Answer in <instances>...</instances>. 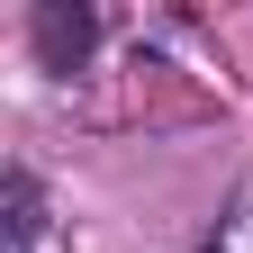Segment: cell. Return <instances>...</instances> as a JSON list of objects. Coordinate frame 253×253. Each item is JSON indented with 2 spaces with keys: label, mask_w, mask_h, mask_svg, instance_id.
Returning a JSON list of instances; mask_svg holds the SVG:
<instances>
[{
  "label": "cell",
  "mask_w": 253,
  "mask_h": 253,
  "mask_svg": "<svg viewBox=\"0 0 253 253\" xmlns=\"http://www.w3.org/2000/svg\"><path fill=\"white\" fill-rule=\"evenodd\" d=\"M90 37H100V18L73 9V0H45V9H37V54L54 63V73H73V63L90 54Z\"/></svg>",
  "instance_id": "cell-1"
},
{
  "label": "cell",
  "mask_w": 253,
  "mask_h": 253,
  "mask_svg": "<svg viewBox=\"0 0 253 253\" xmlns=\"http://www.w3.org/2000/svg\"><path fill=\"white\" fill-rule=\"evenodd\" d=\"M0 208H9V253H37V226H45L37 181H27V172H9V181H0Z\"/></svg>",
  "instance_id": "cell-2"
},
{
  "label": "cell",
  "mask_w": 253,
  "mask_h": 253,
  "mask_svg": "<svg viewBox=\"0 0 253 253\" xmlns=\"http://www.w3.org/2000/svg\"><path fill=\"white\" fill-rule=\"evenodd\" d=\"M199 253H253V199H244L235 217H217V235H208Z\"/></svg>",
  "instance_id": "cell-3"
}]
</instances>
